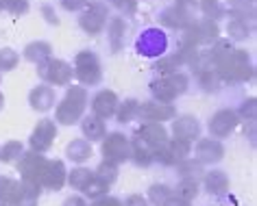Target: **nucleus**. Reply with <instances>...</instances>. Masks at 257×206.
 <instances>
[{"label":"nucleus","instance_id":"nucleus-1","mask_svg":"<svg viewBox=\"0 0 257 206\" xmlns=\"http://www.w3.org/2000/svg\"><path fill=\"white\" fill-rule=\"evenodd\" d=\"M216 72L220 74L222 82H246L253 78V63L246 50L233 48L216 66Z\"/></svg>","mask_w":257,"mask_h":206},{"label":"nucleus","instance_id":"nucleus-2","mask_svg":"<svg viewBox=\"0 0 257 206\" xmlns=\"http://www.w3.org/2000/svg\"><path fill=\"white\" fill-rule=\"evenodd\" d=\"M87 92L85 87L81 85H72L68 87L66 96L61 98V102H57V108H55V120L63 126H72L76 124L83 113H85V106H87Z\"/></svg>","mask_w":257,"mask_h":206},{"label":"nucleus","instance_id":"nucleus-3","mask_svg":"<svg viewBox=\"0 0 257 206\" xmlns=\"http://www.w3.org/2000/svg\"><path fill=\"white\" fill-rule=\"evenodd\" d=\"M74 78L81 82V87H94L102 80V66L98 54L92 50H81L74 54V66H72Z\"/></svg>","mask_w":257,"mask_h":206},{"label":"nucleus","instance_id":"nucleus-4","mask_svg":"<svg viewBox=\"0 0 257 206\" xmlns=\"http://www.w3.org/2000/svg\"><path fill=\"white\" fill-rule=\"evenodd\" d=\"M37 76L50 87H68L74 78L72 66L63 59H57V56H50V59L37 63Z\"/></svg>","mask_w":257,"mask_h":206},{"label":"nucleus","instance_id":"nucleus-5","mask_svg":"<svg viewBox=\"0 0 257 206\" xmlns=\"http://www.w3.org/2000/svg\"><path fill=\"white\" fill-rule=\"evenodd\" d=\"M109 22V7L102 0H89V4L81 11L79 16V26L83 33H87L89 37H96L105 30Z\"/></svg>","mask_w":257,"mask_h":206},{"label":"nucleus","instance_id":"nucleus-6","mask_svg":"<svg viewBox=\"0 0 257 206\" xmlns=\"http://www.w3.org/2000/svg\"><path fill=\"white\" fill-rule=\"evenodd\" d=\"M216 40H220V28H218V22L211 20H194L188 28L183 30L181 35V44L183 46H211Z\"/></svg>","mask_w":257,"mask_h":206},{"label":"nucleus","instance_id":"nucleus-7","mask_svg":"<svg viewBox=\"0 0 257 206\" xmlns=\"http://www.w3.org/2000/svg\"><path fill=\"white\" fill-rule=\"evenodd\" d=\"M136 50L138 54L149 56V59H162L168 50V35L162 28H146L142 35L136 40Z\"/></svg>","mask_w":257,"mask_h":206},{"label":"nucleus","instance_id":"nucleus-8","mask_svg":"<svg viewBox=\"0 0 257 206\" xmlns=\"http://www.w3.org/2000/svg\"><path fill=\"white\" fill-rule=\"evenodd\" d=\"M237 124H240L237 111H233V108H220V111H216V113L209 118L207 128H209L211 137L222 139V137H229V134L235 130Z\"/></svg>","mask_w":257,"mask_h":206},{"label":"nucleus","instance_id":"nucleus-9","mask_svg":"<svg viewBox=\"0 0 257 206\" xmlns=\"http://www.w3.org/2000/svg\"><path fill=\"white\" fill-rule=\"evenodd\" d=\"M138 118L142 120L144 124H162L166 120H175L177 111L172 104H164V102L151 100V102H140Z\"/></svg>","mask_w":257,"mask_h":206},{"label":"nucleus","instance_id":"nucleus-10","mask_svg":"<svg viewBox=\"0 0 257 206\" xmlns=\"http://www.w3.org/2000/svg\"><path fill=\"white\" fill-rule=\"evenodd\" d=\"M102 154H105V160H109V163H120V160L128 158L131 144L122 132H109L107 139L102 141Z\"/></svg>","mask_w":257,"mask_h":206},{"label":"nucleus","instance_id":"nucleus-11","mask_svg":"<svg viewBox=\"0 0 257 206\" xmlns=\"http://www.w3.org/2000/svg\"><path fill=\"white\" fill-rule=\"evenodd\" d=\"M57 137V126L53 120H40L37 122V126L33 128V134H31V146H33V150L37 154L46 152L50 146H53V141Z\"/></svg>","mask_w":257,"mask_h":206},{"label":"nucleus","instance_id":"nucleus-12","mask_svg":"<svg viewBox=\"0 0 257 206\" xmlns=\"http://www.w3.org/2000/svg\"><path fill=\"white\" fill-rule=\"evenodd\" d=\"M55 102H57L55 87L46 85V82H42V85H35L29 92V106L33 108V111H37V113L50 111V108L55 106Z\"/></svg>","mask_w":257,"mask_h":206},{"label":"nucleus","instance_id":"nucleus-13","mask_svg":"<svg viewBox=\"0 0 257 206\" xmlns=\"http://www.w3.org/2000/svg\"><path fill=\"white\" fill-rule=\"evenodd\" d=\"M172 134H175L177 141H183V144H190V141L198 139L201 134V124L194 115H179L172 122Z\"/></svg>","mask_w":257,"mask_h":206},{"label":"nucleus","instance_id":"nucleus-14","mask_svg":"<svg viewBox=\"0 0 257 206\" xmlns=\"http://www.w3.org/2000/svg\"><path fill=\"white\" fill-rule=\"evenodd\" d=\"M118 96L111 89H100L96 92V96L92 98V113L100 120H109L111 115H115V108H118Z\"/></svg>","mask_w":257,"mask_h":206},{"label":"nucleus","instance_id":"nucleus-15","mask_svg":"<svg viewBox=\"0 0 257 206\" xmlns=\"http://www.w3.org/2000/svg\"><path fill=\"white\" fill-rule=\"evenodd\" d=\"M188 152H190V144H183V141L175 139V141H170V144L166 141L162 148H157L155 158L164 165H177V163H183Z\"/></svg>","mask_w":257,"mask_h":206},{"label":"nucleus","instance_id":"nucleus-16","mask_svg":"<svg viewBox=\"0 0 257 206\" xmlns=\"http://www.w3.org/2000/svg\"><path fill=\"white\" fill-rule=\"evenodd\" d=\"M138 139L144 141L151 150H157L168 141V130L162 124H142L138 130Z\"/></svg>","mask_w":257,"mask_h":206},{"label":"nucleus","instance_id":"nucleus-17","mask_svg":"<svg viewBox=\"0 0 257 206\" xmlns=\"http://www.w3.org/2000/svg\"><path fill=\"white\" fill-rule=\"evenodd\" d=\"M224 154V148L218 139H198L196 144V158L198 163H218Z\"/></svg>","mask_w":257,"mask_h":206},{"label":"nucleus","instance_id":"nucleus-18","mask_svg":"<svg viewBox=\"0 0 257 206\" xmlns=\"http://www.w3.org/2000/svg\"><path fill=\"white\" fill-rule=\"evenodd\" d=\"M126 30H128V24H126V20L122 16L109 18V22H107V37H109V44H111V52H118V50L124 46Z\"/></svg>","mask_w":257,"mask_h":206},{"label":"nucleus","instance_id":"nucleus-19","mask_svg":"<svg viewBox=\"0 0 257 206\" xmlns=\"http://www.w3.org/2000/svg\"><path fill=\"white\" fill-rule=\"evenodd\" d=\"M22 176L27 182H37V180H42L44 176V170H46V160H44V156H40L37 152H31L27 154V156L22 158Z\"/></svg>","mask_w":257,"mask_h":206},{"label":"nucleus","instance_id":"nucleus-20","mask_svg":"<svg viewBox=\"0 0 257 206\" xmlns=\"http://www.w3.org/2000/svg\"><path fill=\"white\" fill-rule=\"evenodd\" d=\"M22 56L29 63H35L37 66V63H42V61H46L53 56V44L46 42V40H35V42H31L24 46Z\"/></svg>","mask_w":257,"mask_h":206},{"label":"nucleus","instance_id":"nucleus-21","mask_svg":"<svg viewBox=\"0 0 257 206\" xmlns=\"http://www.w3.org/2000/svg\"><path fill=\"white\" fill-rule=\"evenodd\" d=\"M227 35L229 42H246L253 35V22L242 20V18H231L227 22Z\"/></svg>","mask_w":257,"mask_h":206},{"label":"nucleus","instance_id":"nucleus-22","mask_svg":"<svg viewBox=\"0 0 257 206\" xmlns=\"http://www.w3.org/2000/svg\"><path fill=\"white\" fill-rule=\"evenodd\" d=\"M63 178H66V172H63V163L61 160H53V163H46V170H44L42 182L53 191H59L63 184Z\"/></svg>","mask_w":257,"mask_h":206},{"label":"nucleus","instance_id":"nucleus-23","mask_svg":"<svg viewBox=\"0 0 257 206\" xmlns=\"http://www.w3.org/2000/svg\"><path fill=\"white\" fill-rule=\"evenodd\" d=\"M81 130L89 141H98L107 134L105 122L100 118H96V115H85V118H81Z\"/></svg>","mask_w":257,"mask_h":206},{"label":"nucleus","instance_id":"nucleus-24","mask_svg":"<svg viewBox=\"0 0 257 206\" xmlns=\"http://www.w3.org/2000/svg\"><path fill=\"white\" fill-rule=\"evenodd\" d=\"M205 186H207L209 193H214V196H220V193H224V191L229 189V178H227V174L220 172V170L209 172L207 176H205Z\"/></svg>","mask_w":257,"mask_h":206},{"label":"nucleus","instance_id":"nucleus-25","mask_svg":"<svg viewBox=\"0 0 257 206\" xmlns=\"http://www.w3.org/2000/svg\"><path fill=\"white\" fill-rule=\"evenodd\" d=\"M229 11L231 18H242V20L255 22V0H231Z\"/></svg>","mask_w":257,"mask_h":206},{"label":"nucleus","instance_id":"nucleus-26","mask_svg":"<svg viewBox=\"0 0 257 206\" xmlns=\"http://www.w3.org/2000/svg\"><path fill=\"white\" fill-rule=\"evenodd\" d=\"M159 22H162L166 28H170V30H185L192 24L190 20H185L183 16H179L172 7L162 11V16H159Z\"/></svg>","mask_w":257,"mask_h":206},{"label":"nucleus","instance_id":"nucleus-27","mask_svg":"<svg viewBox=\"0 0 257 206\" xmlns=\"http://www.w3.org/2000/svg\"><path fill=\"white\" fill-rule=\"evenodd\" d=\"M138 108L140 102L136 98H126L124 102H118V108H115V118H118L120 124H128L138 118Z\"/></svg>","mask_w":257,"mask_h":206},{"label":"nucleus","instance_id":"nucleus-28","mask_svg":"<svg viewBox=\"0 0 257 206\" xmlns=\"http://www.w3.org/2000/svg\"><path fill=\"white\" fill-rule=\"evenodd\" d=\"M196 80L201 85L203 92H209V94H216L218 89L222 87V78L216 70H205V72H198L196 74Z\"/></svg>","mask_w":257,"mask_h":206},{"label":"nucleus","instance_id":"nucleus-29","mask_svg":"<svg viewBox=\"0 0 257 206\" xmlns=\"http://www.w3.org/2000/svg\"><path fill=\"white\" fill-rule=\"evenodd\" d=\"M128 158H133L138 165H151L153 158H155V152H153L151 148L144 144V141L136 139L131 144V154H128Z\"/></svg>","mask_w":257,"mask_h":206},{"label":"nucleus","instance_id":"nucleus-30","mask_svg":"<svg viewBox=\"0 0 257 206\" xmlns=\"http://www.w3.org/2000/svg\"><path fill=\"white\" fill-rule=\"evenodd\" d=\"M164 80L168 82V87L175 92L177 98H179V96H183L190 89V76L185 72H181V70H177V72H172V74H166Z\"/></svg>","mask_w":257,"mask_h":206},{"label":"nucleus","instance_id":"nucleus-31","mask_svg":"<svg viewBox=\"0 0 257 206\" xmlns=\"http://www.w3.org/2000/svg\"><path fill=\"white\" fill-rule=\"evenodd\" d=\"M151 94H153V98H155L157 102H164V104H170L172 100H177L175 92L168 87V82L164 80V76L151 82Z\"/></svg>","mask_w":257,"mask_h":206},{"label":"nucleus","instance_id":"nucleus-32","mask_svg":"<svg viewBox=\"0 0 257 206\" xmlns=\"http://www.w3.org/2000/svg\"><path fill=\"white\" fill-rule=\"evenodd\" d=\"M198 11L205 16V20L216 22L218 18L224 16V7L220 0H198Z\"/></svg>","mask_w":257,"mask_h":206},{"label":"nucleus","instance_id":"nucleus-33","mask_svg":"<svg viewBox=\"0 0 257 206\" xmlns=\"http://www.w3.org/2000/svg\"><path fill=\"white\" fill-rule=\"evenodd\" d=\"M18 63H20V54H18L14 48H9V46L0 48V74L16 70Z\"/></svg>","mask_w":257,"mask_h":206},{"label":"nucleus","instance_id":"nucleus-34","mask_svg":"<svg viewBox=\"0 0 257 206\" xmlns=\"http://www.w3.org/2000/svg\"><path fill=\"white\" fill-rule=\"evenodd\" d=\"M172 9H175L179 16H183L185 20L194 22L196 20V14H198V0H175Z\"/></svg>","mask_w":257,"mask_h":206},{"label":"nucleus","instance_id":"nucleus-35","mask_svg":"<svg viewBox=\"0 0 257 206\" xmlns=\"http://www.w3.org/2000/svg\"><path fill=\"white\" fill-rule=\"evenodd\" d=\"M68 156L72 160H79V163H81V160H85V158L92 156V148H89L87 141L76 139V141H72V144L68 146Z\"/></svg>","mask_w":257,"mask_h":206},{"label":"nucleus","instance_id":"nucleus-36","mask_svg":"<svg viewBox=\"0 0 257 206\" xmlns=\"http://www.w3.org/2000/svg\"><path fill=\"white\" fill-rule=\"evenodd\" d=\"M37 200H40V189L33 184L20 186V193L16 198V206H35Z\"/></svg>","mask_w":257,"mask_h":206},{"label":"nucleus","instance_id":"nucleus-37","mask_svg":"<svg viewBox=\"0 0 257 206\" xmlns=\"http://www.w3.org/2000/svg\"><path fill=\"white\" fill-rule=\"evenodd\" d=\"M198 196V180L194 178H183L181 182L177 186V198L185 200V202H190V200H194Z\"/></svg>","mask_w":257,"mask_h":206},{"label":"nucleus","instance_id":"nucleus-38","mask_svg":"<svg viewBox=\"0 0 257 206\" xmlns=\"http://www.w3.org/2000/svg\"><path fill=\"white\" fill-rule=\"evenodd\" d=\"M92 180H94V174L89 170H85V167L72 170V174H70V184H72L74 189H81V191H85Z\"/></svg>","mask_w":257,"mask_h":206},{"label":"nucleus","instance_id":"nucleus-39","mask_svg":"<svg viewBox=\"0 0 257 206\" xmlns=\"http://www.w3.org/2000/svg\"><path fill=\"white\" fill-rule=\"evenodd\" d=\"M155 68L166 76V74L177 72V70L181 68V61H179V56H177V54H168V56H162V59L155 63Z\"/></svg>","mask_w":257,"mask_h":206},{"label":"nucleus","instance_id":"nucleus-40","mask_svg":"<svg viewBox=\"0 0 257 206\" xmlns=\"http://www.w3.org/2000/svg\"><path fill=\"white\" fill-rule=\"evenodd\" d=\"M149 196H151V202L155 206H164L166 200L170 198V189L166 184H153L151 191H149Z\"/></svg>","mask_w":257,"mask_h":206},{"label":"nucleus","instance_id":"nucleus-41","mask_svg":"<svg viewBox=\"0 0 257 206\" xmlns=\"http://www.w3.org/2000/svg\"><path fill=\"white\" fill-rule=\"evenodd\" d=\"M107 2L124 16H133L138 11V0H107Z\"/></svg>","mask_w":257,"mask_h":206},{"label":"nucleus","instance_id":"nucleus-42","mask_svg":"<svg viewBox=\"0 0 257 206\" xmlns=\"http://www.w3.org/2000/svg\"><path fill=\"white\" fill-rule=\"evenodd\" d=\"M255 111H257V102L255 98H248L242 102L240 111H237V118L240 120H248V122H255Z\"/></svg>","mask_w":257,"mask_h":206},{"label":"nucleus","instance_id":"nucleus-43","mask_svg":"<svg viewBox=\"0 0 257 206\" xmlns=\"http://www.w3.org/2000/svg\"><path fill=\"white\" fill-rule=\"evenodd\" d=\"M203 172L201 163H192V160H183V163H179V174H181L183 178H194Z\"/></svg>","mask_w":257,"mask_h":206},{"label":"nucleus","instance_id":"nucleus-44","mask_svg":"<svg viewBox=\"0 0 257 206\" xmlns=\"http://www.w3.org/2000/svg\"><path fill=\"white\" fill-rule=\"evenodd\" d=\"M115 176H118V172H115V163H109V160H105L100 167H98V180H102V182H113Z\"/></svg>","mask_w":257,"mask_h":206},{"label":"nucleus","instance_id":"nucleus-45","mask_svg":"<svg viewBox=\"0 0 257 206\" xmlns=\"http://www.w3.org/2000/svg\"><path fill=\"white\" fill-rule=\"evenodd\" d=\"M22 156V144H18V141H9L7 146H5L3 150V158L5 160H16Z\"/></svg>","mask_w":257,"mask_h":206},{"label":"nucleus","instance_id":"nucleus-46","mask_svg":"<svg viewBox=\"0 0 257 206\" xmlns=\"http://www.w3.org/2000/svg\"><path fill=\"white\" fill-rule=\"evenodd\" d=\"M40 14H42L44 20L50 24V26H59V24H61V20H59V16H57V11H55L53 4H42Z\"/></svg>","mask_w":257,"mask_h":206},{"label":"nucleus","instance_id":"nucleus-47","mask_svg":"<svg viewBox=\"0 0 257 206\" xmlns=\"http://www.w3.org/2000/svg\"><path fill=\"white\" fill-rule=\"evenodd\" d=\"M59 4H61V9H66V11L81 14V11L89 4V0H59Z\"/></svg>","mask_w":257,"mask_h":206},{"label":"nucleus","instance_id":"nucleus-48","mask_svg":"<svg viewBox=\"0 0 257 206\" xmlns=\"http://www.w3.org/2000/svg\"><path fill=\"white\" fill-rule=\"evenodd\" d=\"M29 9H31L29 0H16L14 7H11V14H14V16H27Z\"/></svg>","mask_w":257,"mask_h":206},{"label":"nucleus","instance_id":"nucleus-49","mask_svg":"<svg viewBox=\"0 0 257 206\" xmlns=\"http://www.w3.org/2000/svg\"><path fill=\"white\" fill-rule=\"evenodd\" d=\"M92 206H120V202L115 198H100V200H96Z\"/></svg>","mask_w":257,"mask_h":206},{"label":"nucleus","instance_id":"nucleus-50","mask_svg":"<svg viewBox=\"0 0 257 206\" xmlns=\"http://www.w3.org/2000/svg\"><path fill=\"white\" fill-rule=\"evenodd\" d=\"M124 206H146V200L142 196H131V198L126 200Z\"/></svg>","mask_w":257,"mask_h":206},{"label":"nucleus","instance_id":"nucleus-51","mask_svg":"<svg viewBox=\"0 0 257 206\" xmlns=\"http://www.w3.org/2000/svg\"><path fill=\"white\" fill-rule=\"evenodd\" d=\"M164 206H190V202H185V200H181V198H168L166 200V204Z\"/></svg>","mask_w":257,"mask_h":206},{"label":"nucleus","instance_id":"nucleus-52","mask_svg":"<svg viewBox=\"0 0 257 206\" xmlns=\"http://www.w3.org/2000/svg\"><path fill=\"white\" fill-rule=\"evenodd\" d=\"M63 206H85V202H83V198L72 196V198H68L66 202H63Z\"/></svg>","mask_w":257,"mask_h":206},{"label":"nucleus","instance_id":"nucleus-53","mask_svg":"<svg viewBox=\"0 0 257 206\" xmlns=\"http://www.w3.org/2000/svg\"><path fill=\"white\" fill-rule=\"evenodd\" d=\"M16 0H0V11H11Z\"/></svg>","mask_w":257,"mask_h":206},{"label":"nucleus","instance_id":"nucleus-54","mask_svg":"<svg viewBox=\"0 0 257 206\" xmlns=\"http://www.w3.org/2000/svg\"><path fill=\"white\" fill-rule=\"evenodd\" d=\"M3 106H5V96L0 94V111H3Z\"/></svg>","mask_w":257,"mask_h":206},{"label":"nucleus","instance_id":"nucleus-55","mask_svg":"<svg viewBox=\"0 0 257 206\" xmlns=\"http://www.w3.org/2000/svg\"><path fill=\"white\" fill-rule=\"evenodd\" d=\"M0 76H3V74H0Z\"/></svg>","mask_w":257,"mask_h":206}]
</instances>
